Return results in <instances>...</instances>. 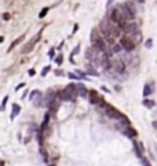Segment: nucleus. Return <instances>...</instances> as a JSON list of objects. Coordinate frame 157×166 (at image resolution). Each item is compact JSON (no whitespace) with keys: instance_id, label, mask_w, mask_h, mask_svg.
Listing matches in <instances>:
<instances>
[{"instance_id":"obj_5","label":"nucleus","mask_w":157,"mask_h":166,"mask_svg":"<svg viewBox=\"0 0 157 166\" xmlns=\"http://www.w3.org/2000/svg\"><path fill=\"white\" fill-rule=\"evenodd\" d=\"M123 7H124V10H125V13H127V17H128V19L131 21L134 17H135V13H136V10H135V4L132 3V1H125L124 4H123Z\"/></svg>"},{"instance_id":"obj_19","label":"nucleus","mask_w":157,"mask_h":166,"mask_svg":"<svg viewBox=\"0 0 157 166\" xmlns=\"http://www.w3.org/2000/svg\"><path fill=\"white\" fill-rule=\"evenodd\" d=\"M66 76H68L69 79H73V80H80V79H83L80 75H77V73H73V72H69Z\"/></svg>"},{"instance_id":"obj_15","label":"nucleus","mask_w":157,"mask_h":166,"mask_svg":"<svg viewBox=\"0 0 157 166\" xmlns=\"http://www.w3.org/2000/svg\"><path fill=\"white\" fill-rule=\"evenodd\" d=\"M19 112H21V107H19L18 104H13V112H11V115H10L11 120L14 119V118L18 115V114H19Z\"/></svg>"},{"instance_id":"obj_7","label":"nucleus","mask_w":157,"mask_h":166,"mask_svg":"<svg viewBox=\"0 0 157 166\" xmlns=\"http://www.w3.org/2000/svg\"><path fill=\"white\" fill-rule=\"evenodd\" d=\"M90 101L93 102V104H98V105H102L104 104V100H102V97L101 96H98V94L95 93V91H90Z\"/></svg>"},{"instance_id":"obj_13","label":"nucleus","mask_w":157,"mask_h":166,"mask_svg":"<svg viewBox=\"0 0 157 166\" xmlns=\"http://www.w3.org/2000/svg\"><path fill=\"white\" fill-rule=\"evenodd\" d=\"M112 49H110V51H112V54H118V53H121V51H125L124 49H123V46H121V43L118 42V43H114L113 46H110Z\"/></svg>"},{"instance_id":"obj_31","label":"nucleus","mask_w":157,"mask_h":166,"mask_svg":"<svg viewBox=\"0 0 157 166\" xmlns=\"http://www.w3.org/2000/svg\"><path fill=\"white\" fill-rule=\"evenodd\" d=\"M28 73H29V76H33L36 72H35V69H29V72H28Z\"/></svg>"},{"instance_id":"obj_20","label":"nucleus","mask_w":157,"mask_h":166,"mask_svg":"<svg viewBox=\"0 0 157 166\" xmlns=\"http://www.w3.org/2000/svg\"><path fill=\"white\" fill-rule=\"evenodd\" d=\"M7 101H8V96H4L3 101H1V107H0V109H1V111H4V109H6V104H7Z\"/></svg>"},{"instance_id":"obj_29","label":"nucleus","mask_w":157,"mask_h":166,"mask_svg":"<svg viewBox=\"0 0 157 166\" xmlns=\"http://www.w3.org/2000/svg\"><path fill=\"white\" fill-rule=\"evenodd\" d=\"M3 19H4V21H8V19H10V14H8V13H4V14H3Z\"/></svg>"},{"instance_id":"obj_35","label":"nucleus","mask_w":157,"mask_h":166,"mask_svg":"<svg viewBox=\"0 0 157 166\" xmlns=\"http://www.w3.org/2000/svg\"><path fill=\"white\" fill-rule=\"evenodd\" d=\"M102 90H104V91H106V93H110V90H107L106 87H102Z\"/></svg>"},{"instance_id":"obj_21","label":"nucleus","mask_w":157,"mask_h":166,"mask_svg":"<svg viewBox=\"0 0 157 166\" xmlns=\"http://www.w3.org/2000/svg\"><path fill=\"white\" fill-rule=\"evenodd\" d=\"M78 50H80V44H77V47H75V49H73V51H72V54H70V61L72 62H73V55L77 54Z\"/></svg>"},{"instance_id":"obj_24","label":"nucleus","mask_w":157,"mask_h":166,"mask_svg":"<svg viewBox=\"0 0 157 166\" xmlns=\"http://www.w3.org/2000/svg\"><path fill=\"white\" fill-rule=\"evenodd\" d=\"M50 71H51V67H50V65H47L46 68H43V71H41V76H46Z\"/></svg>"},{"instance_id":"obj_16","label":"nucleus","mask_w":157,"mask_h":166,"mask_svg":"<svg viewBox=\"0 0 157 166\" xmlns=\"http://www.w3.org/2000/svg\"><path fill=\"white\" fill-rule=\"evenodd\" d=\"M86 72H87V75L98 76V72H96L95 69L93 68V64H87V67H86Z\"/></svg>"},{"instance_id":"obj_25","label":"nucleus","mask_w":157,"mask_h":166,"mask_svg":"<svg viewBox=\"0 0 157 166\" xmlns=\"http://www.w3.org/2000/svg\"><path fill=\"white\" fill-rule=\"evenodd\" d=\"M152 46H153V40L147 39L146 42H145V47H146V49H152Z\"/></svg>"},{"instance_id":"obj_14","label":"nucleus","mask_w":157,"mask_h":166,"mask_svg":"<svg viewBox=\"0 0 157 166\" xmlns=\"http://www.w3.org/2000/svg\"><path fill=\"white\" fill-rule=\"evenodd\" d=\"M152 93H153V89H152V86H150V84H145V86H143V91H142V96H143V97H145V98L149 97Z\"/></svg>"},{"instance_id":"obj_17","label":"nucleus","mask_w":157,"mask_h":166,"mask_svg":"<svg viewBox=\"0 0 157 166\" xmlns=\"http://www.w3.org/2000/svg\"><path fill=\"white\" fill-rule=\"evenodd\" d=\"M142 104L145 105L146 108H153L154 105H156V102H154V101H152V100H147V98H143Z\"/></svg>"},{"instance_id":"obj_11","label":"nucleus","mask_w":157,"mask_h":166,"mask_svg":"<svg viewBox=\"0 0 157 166\" xmlns=\"http://www.w3.org/2000/svg\"><path fill=\"white\" fill-rule=\"evenodd\" d=\"M30 101L36 102V101H39V100H41L43 98V94H41V91L40 90H33L32 93H30Z\"/></svg>"},{"instance_id":"obj_9","label":"nucleus","mask_w":157,"mask_h":166,"mask_svg":"<svg viewBox=\"0 0 157 166\" xmlns=\"http://www.w3.org/2000/svg\"><path fill=\"white\" fill-rule=\"evenodd\" d=\"M76 87H77V94L80 97H87L88 96V91H87L86 86L83 83H76Z\"/></svg>"},{"instance_id":"obj_18","label":"nucleus","mask_w":157,"mask_h":166,"mask_svg":"<svg viewBox=\"0 0 157 166\" xmlns=\"http://www.w3.org/2000/svg\"><path fill=\"white\" fill-rule=\"evenodd\" d=\"M22 40H24V35H22V36H19V37H18V39H15L14 42L11 43V46L8 47V51H11V50H13V49H14V47L17 46V44H19V43H21Z\"/></svg>"},{"instance_id":"obj_1","label":"nucleus","mask_w":157,"mask_h":166,"mask_svg":"<svg viewBox=\"0 0 157 166\" xmlns=\"http://www.w3.org/2000/svg\"><path fill=\"white\" fill-rule=\"evenodd\" d=\"M109 18L112 19V22H114V24L118 25L120 28H123V26L130 21L123 6H116V7L112 8L110 13H109Z\"/></svg>"},{"instance_id":"obj_27","label":"nucleus","mask_w":157,"mask_h":166,"mask_svg":"<svg viewBox=\"0 0 157 166\" xmlns=\"http://www.w3.org/2000/svg\"><path fill=\"white\" fill-rule=\"evenodd\" d=\"M54 73H55V76H62L64 71H62V69H55V71H54Z\"/></svg>"},{"instance_id":"obj_32","label":"nucleus","mask_w":157,"mask_h":166,"mask_svg":"<svg viewBox=\"0 0 157 166\" xmlns=\"http://www.w3.org/2000/svg\"><path fill=\"white\" fill-rule=\"evenodd\" d=\"M113 1H114V0H107V1H106V7H110V4L113 3Z\"/></svg>"},{"instance_id":"obj_3","label":"nucleus","mask_w":157,"mask_h":166,"mask_svg":"<svg viewBox=\"0 0 157 166\" xmlns=\"http://www.w3.org/2000/svg\"><path fill=\"white\" fill-rule=\"evenodd\" d=\"M123 31H124V33L125 35H128L130 37H132L135 33H138L139 31H138V25H136L134 21H128L127 24H125L124 26H123Z\"/></svg>"},{"instance_id":"obj_28","label":"nucleus","mask_w":157,"mask_h":166,"mask_svg":"<svg viewBox=\"0 0 157 166\" xmlns=\"http://www.w3.org/2000/svg\"><path fill=\"white\" fill-rule=\"evenodd\" d=\"M22 87H25V83H19L17 87H15V91H18V90H21Z\"/></svg>"},{"instance_id":"obj_12","label":"nucleus","mask_w":157,"mask_h":166,"mask_svg":"<svg viewBox=\"0 0 157 166\" xmlns=\"http://www.w3.org/2000/svg\"><path fill=\"white\" fill-rule=\"evenodd\" d=\"M65 90L68 91L70 96H73V97H76V96H78L77 94V87H76V84L75 83H69L68 86H66V89Z\"/></svg>"},{"instance_id":"obj_22","label":"nucleus","mask_w":157,"mask_h":166,"mask_svg":"<svg viewBox=\"0 0 157 166\" xmlns=\"http://www.w3.org/2000/svg\"><path fill=\"white\" fill-rule=\"evenodd\" d=\"M48 118H50V114H46V116H44V120H43V125H41V129L44 130V127L47 126V123H48Z\"/></svg>"},{"instance_id":"obj_23","label":"nucleus","mask_w":157,"mask_h":166,"mask_svg":"<svg viewBox=\"0 0 157 166\" xmlns=\"http://www.w3.org/2000/svg\"><path fill=\"white\" fill-rule=\"evenodd\" d=\"M47 13H48V8H47V7H44L43 10H41V11L39 13V18H43V17H46V14H47Z\"/></svg>"},{"instance_id":"obj_8","label":"nucleus","mask_w":157,"mask_h":166,"mask_svg":"<svg viewBox=\"0 0 157 166\" xmlns=\"http://www.w3.org/2000/svg\"><path fill=\"white\" fill-rule=\"evenodd\" d=\"M36 40L37 39H32L29 43H26L25 46L22 47V54H29V53L33 50V47H35V44H36Z\"/></svg>"},{"instance_id":"obj_34","label":"nucleus","mask_w":157,"mask_h":166,"mask_svg":"<svg viewBox=\"0 0 157 166\" xmlns=\"http://www.w3.org/2000/svg\"><path fill=\"white\" fill-rule=\"evenodd\" d=\"M77 29H78V25H75V28H73V32H72V33H76V31H77Z\"/></svg>"},{"instance_id":"obj_33","label":"nucleus","mask_w":157,"mask_h":166,"mask_svg":"<svg viewBox=\"0 0 157 166\" xmlns=\"http://www.w3.org/2000/svg\"><path fill=\"white\" fill-rule=\"evenodd\" d=\"M152 126H153L154 129H157V120H153V122H152Z\"/></svg>"},{"instance_id":"obj_10","label":"nucleus","mask_w":157,"mask_h":166,"mask_svg":"<svg viewBox=\"0 0 157 166\" xmlns=\"http://www.w3.org/2000/svg\"><path fill=\"white\" fill-rule=\"evenodd\" d=\"M58 98H59V100H62V101H73V100H75V97H73V96H70V94H69L66 90L61 91V93H58Z\"/></svg>"},{"instance_id":"obj_4","label":"nucleus","mask_w":157,"mask_h":166,"mask_svg":"<svg viewBox=\"0 0 157 166\" xmlns=\"http://www.w3.org/2000/svg\"><path fill=\"white\" fill-rule=\"evenodd\" d=\"M120 43H121L123 49H124L125 51H132L134 49H135V46H136V43L134 42V39H132V37H130V36H124V37H121Z\"/></svg>"},{"instance_id":"obj_2","label":"nucleus","mask_w":157,"mask_h":166,"mask_svg":"<svg viewBox=\"0 0 157 166\" xmlns=\"http://www.w3.org/2000/svg\"><path fill=\"white\" fill-rule=\"evenodd\" d=\"M105 112H106V115L109 116L110 119L121 120L123 118H125L123 114H120V112H118L117 109L114 108V107H112V105H106V107H105Z\"/></svg>"},{"instance_id":"obj_30","label":"nucleus","mask_w":157,"mask_h":166,"mask_svg":"<svg viewBox=\"0 0 157 166\" xmlns=\"http://www.w3.org/2000/svg\"><path fill=\"white\" fill-rule=\"evenodd\" d=\"M54 51H55V50H54V47H53V49H50V54H48V55H50V58L54 57Z\"/></svg>"},{"instance_id":"obj_6","label":"nucleus","mask_w":157,"mask_h":166,"mask_svg":"<svg viewBox=\"0 0 157 166\" xmlns=\"http://www.w3.org/2000/svg\"><path fill=\"white\" fill-rule=\"evenodd\" d=\"M112 69H113L114 72H118V73H121L125 71V62L123 61V60H120V61H114L112 62Z\"/></svg>"},{"instance_id":"obj_26","label":"nucleus","mask_w":157,"mask_h":166,"mask_svg":"<svg viewBox=\"0 0 157 166\" xmlns=\"http://www.w3.org/2000/svg\"><path fill=\"white\" fill-rule=\"evenodd\" d=\"M62 58H64V57H62V54H59V55H58V57L55 58V64L61 65V64H62Z\"/></svg>"}]
</instances>
